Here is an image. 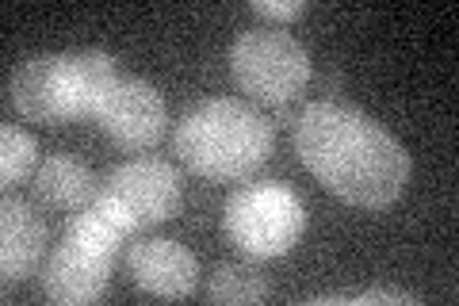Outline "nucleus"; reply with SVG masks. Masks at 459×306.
<instances>
[{
    "mask_svg": "<svg viewBox=\"0 0 459 306\" xmlns=\"http://www.w3.org/2000/svg\"><path fill=\"white\" fill-rule=\"evenodd\" d=\"M35 162H39V142L16 123H8L0 130V177H4V188L23 184L35 172Z\"/></svg>",
    "mask_w": 459,
    "mask_h": 306,
    "instance_id": "ddd939ff",
    "label": "nucleus"
},
{
    "mask_svg": "<svg viewBox=\"0 0 459 306\" xmlns=\"http://www.w3.org/2000/svg\"><path fill=\"white\" fill-rule=\"evenodd\" d=\"M264 295H268V280H264V272L253 265H222V268H214V275L207 280L211 302L246 306V302H261Z\"/></svg>",
    "mask_w": 459,
    "mask_h": 306,
    "instance_id": "f8f14e48",
    "label": "nucleus"
},
{
    "mask_svg": "<svg viewBox=\"0 0 459 306\" xmlns=\"http://www.w3.org/2000/svg\"><path fill=\"white\" fill-rule=\"evenodd\" d=\"M35 199L54 211H84L100 196L92 169L69 153L47 157V165L35 172Z\"/></svg>",
    "mask_w": 459,
    "mask_h": 306,
    "instance_id": "9b49d317",
    "label": "nucleus"
},
{
    "mask_svg": "<svg viewBox=\"0 0 459 306\" xmlns=\"http://www.w3.org/2000/svg\"><path fill=\"white\" fill-rule=\"evenodd\" d=\"M8 96L20 115L42 127H62L89 115L77 54H39L12 73Z\"/></svg>",
    "mask_w": 459,
    "mask_h": 306,
    "instance_id": "39448f33",
    "label": "nucleus"
},
{
    "mask_svg": "<svg viewBox=\"0 0 459 306\" xmlns=\"http://www.w3.org/2000/svg\"><path fill=\"white\" fill-rule=\"evenodd\" d=\"M222 226H226V238L246 257L272 260V257H283L303 238L307 207L287 184L261 180L226 199Z\"/></svg>",
    "mask_w": 459,
    "mask_h": 306,
    "instance_id": "7ed1b4c3",
    "label": "nucleus"
},
{
    "mask_svg": "<svg viewBox=\"0 0 459 306\" xmlns=\"http://www.w3.org/2000/svg\"><path fill=\"white\" fill-rule=\"evenodd\" d=\"M318 302H352V306H360V302H418V299H413L410 291H383V287H376V291H364V295H325Z\"/></svg>",
    "mask_w": 459,
    "mask_h": 306,
    "instance_id": "4468645a",
    "label": "nucleus"
},
{
    "mask_svg": "<svg viewBox=\"0 0 459 306\" xmlns=\"http://www.w3.org/2000/svg\"><path fill=\"white\" fill-rule=\"evenodd\" d=\"M295 150L325 192L352 207H391L410 180V153L349 104H310L295 123Z\"/></svg>",
    "mask_w": 459,
    "mask_h": 306,
    "instance_id": "f257e3e1",
    "label": "nucleus"
},
{
    "mask_svg": "<svg viewBox=\"0 0 459 306\" xmlns=\"http://www.w3.org/2000/svg\"><path fill=\"white\" fill-rule=\"evenodd\" d=\"M126 268H131L134 287L146 291V295H157V299H188L199 280L195 257L184 249V245L165 241V238H150V241L131 245Z\"/></svg>",
    "mask_w": 459,
    "mask_h": 306,
    "instance_id": "1a4fd4ad",
    "label": "nucleus"
},
{
    "mask_svg": "<svg viewBox=\"0 0 459 306\" xmlns=\"http://www.w3.org/2000/svg\"><path fill=\"white\" fill-rule=\"evenodd\" d=\"M272 123L241 100H207L177 123V157L195 177L234 184L246 180L272 157Z\"/></svg>",
    "mask_w": 459,
    "mask_h": 306,
    "instance_id": "f03ea898",
    "label": "nucleus"
},
{
    "mask_svg": "<svg viewBox=\"0 0 459 306\" xmlns=\"http://www.w3.org/2000/svg\"><path fill=\"white\" fill-rule=\"evenodd\" d=\"M47 253V223L35 214L31 203L4 199L0 207V268H4V287L27 280Z\"/></svg>",
    "mask_w": 459,
    "mask_h": 306,
    "instance_id": "9d476101",
    "label": "nucleus"
},
{
    "mask_svg": "<svg viewBox=\"0 0 459 306\" xmlns=\"http://www.w3.org/2000/svg\"><path fill=\"white\" fill-rule=\"evenodd\" d=\"M115 211H119L134 230L161 226L180 211V177L169 162L157 157H138V162L119 165L100 188Z\"/></svg>",
    "mask_w": 459,
    "mask_h": 306,
    "instance_id": "423d86ee",
    "label": "nucleus"
},
{
    "mask_svg": "<svg viewBox=\"0 0 459 306\" xmlns=\"http://www.w3.org/2000/svg\"><path fill=\"white\" fill-rule=\"evenodd\" d=\"M100 130L123 150H150L161 142L169 127V108L161 92L146 81L119 77V84L111 89V96L100 108Z\"/></svg>",
    "mask_w": 459,
    "mask_h": 306,
    "instance_id": "0eeeda50",
    "label": "nucleus"
},
{
    "mask_svg": "<svg viewBox=\"0 0 459 306\" xmlns=\"http://www.w3.org/2000/svg\"><path fill=\"white\" fill-rule=\"evenodd\" d=\"M230 73L264 108H287L310 81V54L299 39L272 27L241 31L230 47Z\"/></svg>",
    "mask_w": 459,
    "mask_h": 306,
    "instance_id": "20e7f679",
    "label": "nucleus"
},
{
    "mask_svg": "<svg viewBox=\"0 0 459 306\" xmlns=\"http://www.w3.org/2000/svg\"><path fill=\"white\" fill-rule=\"evenodd\" d=\"M111 260H115L111 253H100L81 241L62 238V245L47 260V272H42V295L57 306L96 302L108 291Z\"/></svg>",
    "mask_w": 459,
    "mask_h": 306,
    "instance_id": "6e6552de",
    "label": "nucleus"
},
{
    "mask_svg": "<svg viewBox=\"0 0 459 306\" xmlns=\"http://www.w3.org/2000/svg\"><path fill=\"white\" fill-rule=\"evenodd\" d=\"M253 12L268 20H295L307 12V4L303 0H253Z\"/></svg>",
    "mask_w": 459,
    "mask_h": 306,
    "instance_id": "2eb2a0df",
    "label": "nucleus"
}]
</instances>
